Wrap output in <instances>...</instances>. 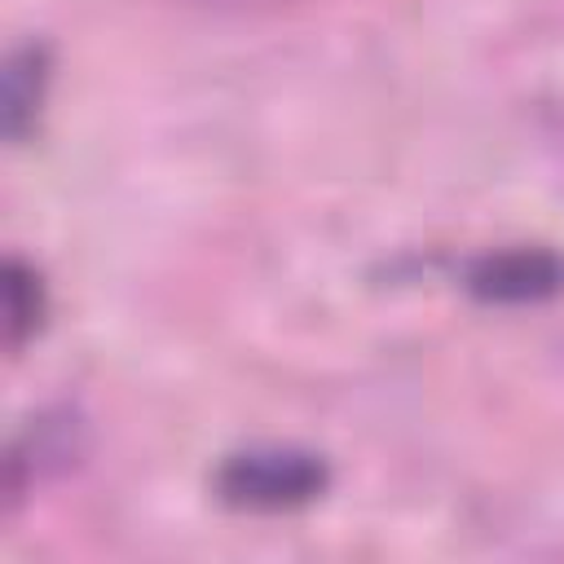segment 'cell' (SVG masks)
Wrapping results in <instances>:
<instances>
[{"label":"cell","instance_id":"6da1fadb","mask_svg":"<svg viewBox=\"0 0 564 564\" xmlns=\"http://www.w3.org/2000/svg\"><path fill=\"white\" fill-rule=\"evenodd\" d=\"M212 489L234 511H300L330 489V467L300 445H251L220 458Z\"/></svg>","mask_w":564,"mask_h":564},{"label":"cell","instance_id":"7a4b0ae2","mask_svg":"<svg viewBox=\"0 0 564 564\" xmlns=\"http://www.w3.org/2000/svg\"><path fill=\"white\" fill-rule=\"evenodd\" d=\"M480 304H542L555 300L564 291V256L551 247H502V251H485L467 264V282H463Z\"/></svg>","mask_w":564,"mask_h":564},{"label":"cell","instance_id":"3957f363","mask_svg":"<svg viewBox=\"0 0 564 564\" xmlns=\"http://www.w3.org/2000/svg\"><path fill=\"white\" fill-rule=\"evenodd\" d=\"M48 93V48L26 40L4 62V132L9 141H26Z\"/></svg>","mask_w":564,"mask_h":564},{"label":"cell","instance_id":"277c9868","mask_svg":"<svg viewBox=\"0 0 564 564\" xmlns=\"http://www.w3.org/2000/svg\"><path fill=\"white\" fill-rule=\"evenodd\" d=\"M48 317V286L40 278L35 264H26L22 256L4 260V348L22 352L26 339L40 335Z\"/></svg>","mask_w":564,"mask_h":564}]
</instances>
